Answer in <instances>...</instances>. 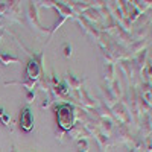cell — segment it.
I'll return each instance as SVG.
<instances>
[{"instance_id":"obj_1","label":"cell","mask_w":152,"mask_h":152,"mask_svg":"<svg viewBox=\"0 0 152 152\" xmlns=\"http://www.w3.org/2000/svg\"><path fill=\"white\" fill-rule=\"evenodd\" d=\"M72 108L64 105L59 108V113H58V122L61 125L62 129H70L72 128V123H73V114H72Z\"/></svg>"},{"instance_id":"obj_2","label":"cell","mask_w":152,"mask_h":152,"mask_svg":"<svg viewBox=\"0 0 152 152\" xmlns=\"http://www.w3.org/2000/svg\"><path fill=\"white\" fill-rule=\"evenodd\" d=\"M20 125H21V128L24 131H31L32 129L34 120H32V114H31V111L28 108L23 110V113H21V116H20Z\"/></svg>"},{"instance_id":"obj_3","label":"cell","mask_w":152,"mask_h":152,"mask_svg":"<svg viewBox=\"0 0 152 152\" xmlns=\"http://www.w3.org/2000/svg\"><path fill=\"white\" fill-rule=\"evenodd\" d=\"M28 75L31 78H38V75H40V67L35 61H31L29 62V67H28Z\"/></svg>"}]
</instances>
